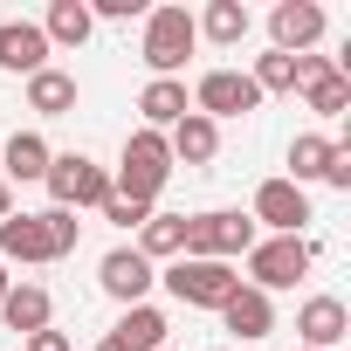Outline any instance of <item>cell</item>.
I'll return each instance as SVG.
<instances>
[{
	"mask_svg": "<svg viewBox=\"0 0 351 351\" xmlns=\"http://www.w3.org/2000/svg\"><path fill=\"white\" fill-rule=\"evenodd\" d=\"M165 180H172V152H165V131H145V124H138V131L124 138V152H117L110 193H124V200H145V207H158Z\"/></svg>",
	"mask_w": 351,
	"mask_h": 351,
	"instance_id": "cell-1",
	"label": "cell"
},
{
	"mask_svg": "<svg viewBox=\"0 0 351 351\" xmlns=\"http://www.w3.org/2000/svg\"><path fill=\"white\" fill-rule=\"evenodd\" d=\"M42 186H49V207L83 214V207H104L110 200V165H97L90 152H56L49 172H42Z\"/></svg>",
	"mask_w": 351,
	"mask_h": 351,
	"instance_id": "cell-2",
	"label": "cell"
},
{
	"mask_svg": "<svg viewBox=\"0 0 351 351\" xmlns=\"http://www.w3.org/2000/svg\"><path fill=\"white\" fill-rule=\"evenodd\" d=\"M255 221L241 207H207V214H186V255L193 262H241L255 248Z\"/></svg>",
	"mask_w": 351,
	"mask_h": 351,
	"instance_id": "cell-3",
	"label": "cell"
},
{
	"mask_svg": "<svg viewBox=\"0 0 351 351\" xmlns=\"http://www.w3.org/2000/svg\"><path fill=\"white\" fill-rule=\"evenodd\" d=\"M248 289H262V296H276V289H296L303 276H310V262H317V248L303 241V234H269V241H255L248 255Z\"/></svg>",
	"mask_w": 351,
	"mask_h": 351,
	"instance_id": "cell-4",
	"label": "cell"
},
{
	"mask_svg": "<svg viewBox=\"0 0 351 351\" xmlns=\"http://www.w3.org/2000/svg\"><path fill=\"white\" fill-rule=\"evenodd\" d=\"M193 49H200V28H193L186 8H152V14H145V42H138V56H145L152 76H180Z\"/></svg>",
	"mask_w": 351,
	"mask_h": 351,
	"instance_id": "cell-5",
	"label": "cell"
},
{
	"mask_svg": "<svg viewBox=\"0 0 351 351\" xmlns=\"http://www.w3.org/2000/svg\"><path fill=\"white\" fill-rule=\"evenodd\" d=\"M158 282L180 296L186 310H221V303L241 289V269H234V262H193V255H180V262H165Z\"/></svg>",
	"mask_w": 351,
	"mask_h": 351,
	"instance_id": "cell-6",
	"label": "cell"
},
{
	"mask_svg": "<svg viewBox=\"0 0 351 351\" xmlns=\"http://www.w3.org/2000/svg\"><path fill=\"white\" fill-rule=\"evenodd\" d=\"M186 97H193V110L214 117V124H221V117H248V110H262V90L248 83V69H207Z\"/></svg>",
	"mask_w": 351,
	"mask_h": 351,
	"instance_id": "cell-7",
	"label": "cell"
},
{
	"mask_svg": "<svg viewBox=\"0 0 351 351\" xmlns=\"http://www.w3.org/2000/svg\"><path fill=\"white\" fill-rule=\"evenodd\" d=\"M248 221H255V228H269V234H303V228H310V193H303V186H289V180H262V186H255Z\"/></svg>",
	"mask_w": 351,
	"mask_h": 351,
	"instance_id": "cell-8",
	"label": "cell"
},
{
	"mask_svg": "<svg viewBox=\"0 0 351 351\" xmlns=\"http://www.w3.org/2000/svg\"><path fill=\"white\" fill-rule=\"evenodd\" d=\"M152 282H158V269H152L131 241H124V248H110V255L97 262V289H104L110 303H124V310H131V303H145V296H152Z\"/></svg>",
	"mask_w": 351,
	"mask_h": 351,
	"instance_id": "cell-9",
	"label": "cell"
},
{
	"mask_svg": "<svg viewBox=\"0 0 351 351\" xmlns=\"http://www.w3.org/2000/svg\"><path fill=\"white\" fill-rule=\"evenodd\" d=\"M324 8L317 0H276V14H269V42H276V56H310L317 42H324Z\"/></svg>",
	"mask_w": 351,
	"mask_h": 351,
	"instance_id": "cell-10",
	"label": "cell"
},
{
	"mask_svg": "<svg viewBox=\"0 0 351 351\" xmlns=\"http://www.w3.org/2000/svg\"><path fill=\"white\" fill-rule=\"evenodd\" d=\"M344 330H351L344 296H303V310H296V337H303V351H337Z\"/></svg>",
	"mask_w": 351,
	"mask_h": 351,
	"instance_id": "cell-11",
	"label": "cell"
},
{
	"mask_svg": "<svg viewBox=\"0 0 351 351\" xmlns=\"http://www.w3.org/2000/svg\"><path fill=\"white\" fill-rule=\"evenodd\" d=\"M49 35H42V21H0V69L8 76H35V69H49Z\"/></svg>",
	"mask_w": 351,
	"mask_h": 351,
	"instance_id": "cell-12",
	"label": "cell"
},
{
	"mask_svg": "<svg viewBox=\"0 0 351 351\" xmlns=\"http://www.w3.org/2000/svg\"><path fill=\"white\" fill-rule=\"evenodd\" d=\"M221 324H228V337H241V344H262L269 330H276V296H262V289H234L228 303H221Z\"/></svg>",
	"mask_w": 351,
	"mask_h": 351,
	"instance_id": "cell-13",
	"label": "cell"
},
{
	"mask_svg": "<svg viewBox=\"0 0 351 351\" xmlns=\"http://www.w3.org/2000/svg\"><path fill=\"white\" fill-rule=\"evenodd\" d=\"M165 152H172V165H214L221 158V124L200 117V110H186L180 124L165 131Z\"/></svg>",
	"mask_w": 351,
	"mask_h": 351,
	"instance_id": "cell-14",
	"label": "cell"
},
{
	"mask_svg": "<svg viewBox=\"0 0 351 351\" xmlns=\"http://www.w3.org/2000/svg\"><path fill=\"white\" fill-rule=\"evenodd\" d=\"M0 262H21V269L56 262V248H49V221H42V214H8V221H0Z\"/></svg>",
	"mask_w": 351,
	"mask_h": 351,
	"instance_id": "cell-15",
	"label": "cell"
},
{
	"mask_svg": "<svg viewBox=\"0 0 351 351\" xmlns=\"http://www.w3.org/2000/svg\"><path fill=\"white\" fill-rule=\"evenodd\" d=\"M0 324L21 330V337H35V330H49V324H56V296H49L42 282H14L8 296H0Z\"/></svg>",
	"mask_w": 351,
	"mask_h": 351,
	"instance_id": "cell-16",
	"label": "cell"
},
{
	"mask_svg": "<svg viewBox=\"0 0 351 351\" xmlns=\"http://www.w3.org/2000/svg\"><path fill=\"white\" fill-rule=\"evenodd\" d=\"M186 110H193V97H186L180 76H152V83L138 90V117H145V131H172Z\"/></svg>",
	"mask_w": 351,
	"mask_h": 351,
	"instance_id": "cell-17",
	"label": "cell"
},
{
	"mask_svg": "<svg viewBox=\"0 0 351 351\" xmlns=\"http://www.w3.org/2000/svg\"><path fill=\"white\" fill-rule=\"evenodd\" d=\"M165 330H172V324H165L158 303H131V310L110 324V344H117V351H165Z\"/></svg>",
	"mask_w": 351,
	"mask_h": 351,
	"instance_id": "cell-18",
	"label": "cell"
},
{
	"mask_svg": "<svg viewBox=\"0 0 351 351\" xmlns=\"http://www.w3.org/2000/svg\"><path fill=\"white\" fill-rule=\"evenodd\" d=\"M193 28H200V42H214V49H241L248 28H255V14L241 8V0H207V14H193Z\"/></svg>",
	"mask_w": 351,
	"mask_h": 351,
	"instance_id": "cell-19",
	"label": "cell"
},
{
	"mask_svg": "<svg viewBox=\"0 0 351 351\" xmlns=\"http://www.w3.org/2000/svg\"><path fill=\"white\" fill-rule=\"evenodd\" d=\"M76 97H83V90H76V76H69V69H56V62L28 76V110H35V117H69V110H76Z\"/></svg>",
	"mask_w": 351,
	"mask_h": 351,
	"instance_id": "cell-20",
	"label": "cell"
},
{
	"mask_svg": "<svg viewBox=\"0 0 351 351\" xmlns=\"http://www.w3.org/2000/svg\"><path fill=\"white\" fill-rule=\"evenodd\" d=\"M131 248H138L152 269H158V262H180V255H186V214H152Z\"/></svg>",
	"mask_w": 351,
	"mask_h": 351,
	"instance_id": "cell-21",
	"label": "cell"
},
{
	"mask_svg": "<svg viewBox=\"0 0 351 351\" xmlns=\"http://www.w3.org/2000/svg\"><path fill=\"white\" fill-rule=\"evenodd\" d=\"M330 152H337V138H324V131H296V138H289V172H282V180L310 193V186L324 180V165H330Z\"/></svg>",
	"mask_w": 351,
	"mask_h": 351,
	"instance_id": "cell-22",
	"label": "cell"
},
{
	"mask_svg": "<svg viewBox=\"0 0 351 351\" xmlns=\"http://www.w3.org/2000/svg\"><path fill=\"white\" fill-rule=\"evenodd\" d=\"M49 158H56V152H49L42 131H14L8 152H0V165H8V180H14V186H35L42 172H49Z\"/></svg>",
	"mask_w": 351,
	"mask_h": 351,
	"instance_id": "cell-23",
	"label": "cell"
},
{
	"mask_svg": "<svg viewBox=\"0 0 351 351\" xmlns=\"http://www.w3.org/2000/svg\"><path fill=\"white\" fill-rule=\"evenodd\" d=\"M90 0H49V14H42V35H49V49H83L90 42Z\"/></svg>",
	"mask_w": 351,
	"mask_h": 351,
	"instance_id": "cell-24",
	"label": "cell"
},
{
	"mask_svg": "<svg viewBox=\"0 0 351 351\" xmlns=\"http://www.w3.org/2000/svg\"><path fill=\"white\" fill-rule=\"evenodd\" d=\"M248 83L262 90V97H296V56H255V69H248Z\"/></svg>",
	"mask_w": 351,
	"mask_h": 351,
	"instance_id": "cell-25",
	"label": "cell"
},
{
	"mask_svg": "<svg viewBox=\"0 0 351 351\" xmlns=\"http://www.w3.org/2000/svg\"><path fill=\"white\" fill-rule=\"evenodd\" d=\"M303 104H310L317 117H344V110H351V76H337V69H330V76L303 83Z\"/></svg>",
	"mask_w": 351,
	"mask_h": 351,
	"instance_id": "cell-26",
	"label": "cell"
},
{
	"mask_svg": "<svg viewBox=\"0 0 351 351\" xmlns=\"http://www.w3.org/2000/svg\"><path fill=\"white\" fill-rule=\"evenodd\" d=\"M42 221H49V248H56V262H62V255H76L83 221H76V214H62V207H42Z\"/></svg>",
	"mask_w": 351,
	"mask_h": 351,
	"instance_id": "cell-27",
	"label": "cell"
},
{
	"mask_svg": "<svg viewBox=\"0 0 351 351\" xmlns=\"http://www.w3.org/2000/svg\"><path fill=\"white\" fill-rule=\"evenodd\" d=\"M97 214H104L110 228H124V234H131V228H145V221H152L158 207H145V200H124V193H110V200H104Z\"/></svg>",
	"mask_w": 351,
	"mask_h": 351,
	"instance_id": "cell-28",
	"label": "cell"
},
{
	"mask_svg": "<svg viewBox=\"0 0 351 351\" xmlns=\"http://www.w3.org/2000/svg\"><path fill=\"white\" fill-rule=\"evenodd\" d=\"M145 0H90V21H145Z\"/></svg>",
	"mask_w": 351,
	"mask_h": 351,
	"instance_id": "cell-29",
	"label": "cell"
},
{
	"mask_svg": "<svg viewBox=\"0 0 351 351\" xmlns=\"http://www.w3.org/2000/svg\"><path fill=\"white\" fill-rule=\"evenodd\" d=\"M324 186L351 193V145H344V138H337V152H330V165H324Z\"/></svg>",
	"mask_w": 351,
	"mask_h": 351,
	"instance_id": "cell-30",
	"label": "cell"
},
{
	"mask_svg": "<svg viewBox=\"0 0 351 351\" xmlns=\"http://www.w3.org/2000/svg\"><path fill=\"white\" fill-rule=\"evenodd\" d=\"M28 351H69V330H56V324H49V330H35V337H28Z\"/></svg>",
	"mask_w": 351,
	"mask_h": 351,
	"instance_id": "cell-31",
	"label": "cell"
},
{
	"mask_svg": "<svg viewBox=\"0 0 351 351\" xmlns=\"http://www.w3.org/2000/svg\"><path fill=\"white\" fill-rule=\"evenodd\" d=\"M8 214H14V186H8V180H0V221H8Z\"/></svg>",
	"mask_w": 351,
	"mask_h": 351,
	"instance_id": "cell-32",
	"label": "cell"
},
{
	"mask_svg": "<svg viewBox=\"0 0 351 351\" xmlns=\"http://www.w3.org/2000/svg\"><path fill=\"white\" fill-rule=\"evenodd\" d=\"M8 289H14V276H8V262H0V296H8Z\"/></svg>",
	"mask_w": 351,
	"mask_h": 351,
	"instance_id": "cell-33",
	"label": "cell"
},
{
	"mask_svg": "<svg viewBox=\"0 0 351 351\" xmlns=\"http://www.w3.org/2000/svg\"><path fill=\"white\" fill-rule=\"evenodd\" d=\"M97 351H117V344H110V337H104V344H97Z\"/></svg>",
	"mask_w": 351,
	"mask_h": 351,
	"instance_id": "cell-34",
	"label": "cell"
},
{
	"mask_svg": "<svg viewBox=\"0 0 351 351\" xmlns=\"http://www.w3.org/2000/svg\"><path fill=\"white\" fill-rule=\"evenodd\" d=\"M214 351H234V344H214Z\"/></svg>",
	"mask_w": 351,
	"mask_h": 351,
	"instance_id": "cell-35",
	"label": "cell"
},
{
	"mask_svg": "<svg viewBox=\"0 0 351 351\" xmlns=\"http://www.w3.org/2000/svg\"><path fill=\"white\" fill-rule=\"evenodd\" d=\"M296 351H303V344H296Z\"/></svg>",
	"mask_w": 351,
	"mask_h": 351,
	"instance_id": "cell-36",
	"label": "cell"
},
{
	"mask_svg": "<svg viewBox=\"0 0 351 351\" xmlns=\"http://www.w3.org/2000/svg\"><path fill=\"white\" fill-rule=\"evenodd\" d=\"M165 351H172V344H165Z\"/></svg>",
	"mask_w": 351,
	"mask_h": 351,
	"instance_id": "cell-37",
	"label": "cell"
}]
</instances>
